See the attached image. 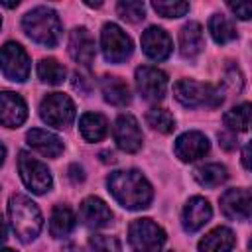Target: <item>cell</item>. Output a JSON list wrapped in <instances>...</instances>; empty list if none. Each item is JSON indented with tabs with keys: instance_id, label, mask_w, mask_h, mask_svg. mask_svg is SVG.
<instances>
[{
	"instance_id": "obj_1",
	"label": "cell",
	"mask_w": 252,
	"mask_h": 252,
	"mask_svg": "<svg viewBox=\"0 0 252 252\" xmlns=\"http://www.w3.org/2000/svg\"><path fill=\"white\" fill-rule=\"evenodd\" d=\"M108 191L112 197L124 207V209H146L152 203L154 191L148 179L138 169H126V171H112L106 179Z\"/></svg>"
},
{
	"instance_id": "obj_2",
	"label": "cell",
	"mask_w": 252,
	"mask_h": 252,
	"mask_svg": "<svg viewBox=\"0 0 252 252\" xmlns=\"http://www.w3.org/2000/svg\"><path fill=\"white\" fill-rule=\"evenodd\" d=\"M8 217L12 222V228L16 232V236L22 242H30L33 240L39 230H41V213L37 209V205L26 197V195H12L10 203H8Z\"/></svg>"
},
{
	"instance_id": "obj_3",
	"label": "cell",
	"mask_w": 252,
	"mask_h": 252,
	"mask_svg": "<svg viewBox=\"0 0 252 252\" xmlns=\"http://www.w3.org/2000/svg\"><path fill=\"white\" fill-rule=\"evenodd\" d=\"M24 32L35 41L45 47H55L61 37V22L55 10L47 6H37L30 10L22 20Z\"/></svg>"
},
{
	"instance_id": "obj_4",
	"label": "cell",
	"mask_w": 252,
	"mask_h": 252,
	"mask_svg": "<svg viewBox=\"0 0 252 252\" xmlns=\"http://www.w3.org/2000/svg\"><path fill=\"white\" fill-rule=\"evenodd\" d=\"M173 94L187 108H197V106L217 108L224 100L222 91L219 87H215L211 83H199L195 79H181V81H177L173 85Z\"/></svg>"
},
{
	"instance_id": "obj_5",
	"label": "cell",
	"mask_w": 252,
	"mask_h": 252,
	"mask_svg": "<svg viewBox=\"0 0 252 252\" xmlns=\"http://www.w3.org/2000/svg\"><path fill=\"white\" fill-rule=\"evenodd\" d=\"M128 240L134 252H159L165 232L152 219H136L128 226Z\"/></svg>"
},
{
	"instance_id": "obj_6",
	"label": "cell",
	"mask_w": 252,
	"mask_h": 252,
	"mask_svg": "<svg viewBox=\"0 0 252 252\" xmlns=\"http://www.w3.org/2000/svg\"><path fill=\"white\" fill-rule=\"evenodd\" d=\"M39 116L53 128H67L75 120V102L63 93H49L39 104Z\"/></svg>"
},
{
	"instance_id": "obj_7",
	"label": "cell",
	"mask_w": 252,
	"mask_h": 252,
	"mask_svg": "<svg viewBox=\"0 0 252 252\" xmlns=\"http://www.w3.org/2000/svg\"><path fill=\"white\" fill-rule=\"evenodd\" d=\"M100 47L110 63H122L132 55V39L126 35V32L116 24H104L100 32Z\"/></svg>"
},
{
	"instance_id": "obj_8",
	"label": "cell",
	"mask_w": 252,
	"mask_h": 252,
	"mask_svg": "<svg viewBox=\"0 0 252 252\" xmlns=\"http://www.w3.org/2000/svg\"><path fill=\"white\" fill-rule=\"evenodd\" d=\"M18 169H20V177L26 183V187L37 195L45 193L51 189V173L47 169L45 163H41L39 159L32 158L28 152H20L18 156Z\"/></svg>"
},
{
	"instance_id": "obj_9",
	"label": "cell",
	"mask_w": 252,
	"mask_h": 252,
	"mask_svg": "<svg viewBox=\"0 0 252 252\" xmlns=\"http://www.w3.org/2000/svg\"><path fill=\"white\" fill-rule=\"evenodd\" d=\"M0 67H2V73L10 81L24 83L30 77V57H28L26 49L16 41H8L2 45Z\"/></svg>"
},
{
	"instance_id": "obj_10",
	"label": "cell",
	"mask_w": 252,
	"mask_h": 252,
	"mask_svg": "<svg viewBox=\"0 0 252 252\" xmlns=\"http://www.w3.org/2000/svg\"><path fill=\"white\" fill-rule=\"evenodd\" d=\"M136 89L146 100H161L167 89V75L152 65L136 69Z\"/></svg>"
},
{
	"instance_id": "obj_11",
	"label": "cell",
	"mask_w": 252,
	"mask_h": 252,
	"mask_svg": "<svg viewBox=\"0 0 252 252\" xmlns=\"http://www.w3.org/2000/svg\"><path fill=\"white\" fill-rule=\"evenodd\" d=\"M114 142L122 152L134 154L142 148V130L132 114H120L114 122Z\"/></svg>"
},
{
	"instance_id": "obj_12",
	"label": "cell",
	"mask_w": 252,
	"mask_h": 252,
	"mask_svg": "<svg viewBox=\"0 0 252 252\" xmlns=\"http://www.w3.org/2000/svg\"><path fill=\"white\" fill-rule=\"evenodd\" d=\"M142 49L144 53L154 61H163L173 51V41L169 33L158 26H150L142 33Z\"/></svg>"
},
{
	"instance_id": "obj_13",
	"label": "cell",
	"mask_w": 252,
	"mask_h": 252,
	"mask_svg": "<svg viewBox=\"0 0 252 252\" xmlns=\"http://www.w3.org/2000/svg\"><path fill=\"white\" fill-rule=\"evenodd\" d=\"M28 118V106L16 93H0V124L6 128H18Z\"/></svg>"
},
{
	"instance_id": "obj_14",
	"label": "cell",
	"mask_w": 252,
	"mask_h": 252,
	"mask_svg": "<svg viewBox=\"0 0 252 252\" xmlns=\"http://www.w3.org/2000/svg\"><path fill=\"white\" fill-rule=\"evenodd\" d=\"M250 191L248 189H228L220 197V211L226 219L248 220L250 219Z\"/></svg>"
},
{
	"instance_id": "obj_15",
	"label": "cell",
	"mask_w": 252,
	"mask_h": 252,
	"mask_svg": "<svg viewBox=\"0 0 252 252\" xmlns=\"http://www.w3.org/2000/svg\"><path fill=\"white\" fill-rule=\"evenodd\" d=\"M211 144L209 138L197 130L193 132H185L175 140V154L181 161H195L205 158V154L209 152Z\"/></svg>"
},
{
	"instance_id": "obj_16",
	"label": "cell",
	"mask_w": 252,
	"mask_h": 252,
	"mask_svg": "<svg viewBox=\"0 0 252 252\" xmlns=\"http://www.w3.org/2000/svg\"><path fill=\"white\" fill-rule=\"evenodd\" d=\"M69 55L81 63V65H91L94 55H96V45L94 37L89 33L87 28H75L69 35Z\"/></svg>"
},
{
	"instance_id": "obj_17",
	"label": "cell",
	"mask_w": 252,
	"mask_h": 252,
	"mask_svg": "<svg viewBox=\"0 0 252 252\" xmlns=\"http://www.w3.org/2000/svg\"><path fill=\"white\" fill-rule=\"evenodd\" d=\"M79 217L85 226L89 228H100L106 226L112 220V211L108 205L98 197H87L79 207Z\"/></svg>"
},
{
	"instance_id": "obj_18",
	"label": "cell",
	"mask_w": 252,
	"mask_h": 252,
	"mask_svg": "<svg viewBox=\"0 0 252 252\" xmlns=\"http://www.w3.org/2000/svg\"><path fill=\"white\" fill-rule=\"evenodd\" d=\"M211 215H213V211H211L209 201L203 197H193L183 207V215H181L183 228L187 232H195L211 220Z\"/></svg>"
},
{
	"instance_id": "obj_19",
	"label": "cell",
	"mask_w": 252,
	"mask_h": 252,
	"mask_svg": "<svg viewBox=\"0 0 252 252\" xmlns=\"http://www.w3.org/2000/svg\"><path fill=\"white\" fill-rule=\"evenodd\" d=\"M26 140H28L30 148H33L37 154H41L45 158H57L63 152V142L55 134L41 130V128H32L26 134Z\"/></svg>"
},
{
	"instance_id": "obj_20",
	"label": "cell",
	"mask_w": 252,
	"mask_h": 252,
	"mask_svg": "<svg viewBox=\"0 0 252 252\" xmlns=\"http://www.w3.org/2000/svg\"><path fill=\"white\" fill-rule=\"evenodd\" d=\"M205 47L203 28L197 22H189L179 32V51L185 59H195Z\"/></svg>"
},
{
	"instance_id": "obj_21",
	"label": "cell",
	"mask_w": 252,
	"mask_h": 252,
	"mask_svg": "<svg viewBox=\"0 0 252 252\" xmlns=\"http://www.w3.org/2000/svg\"><path fill=\"white\" fill-rule=\"evenodd\" d=\"M234 232L226 226H217L199 242V252H230L234 246Z\"/></svg>"
},
{
	"instance_id": "obj_22",
	"label": "cell",
	"mask_w": 252,
	"mask_h": 252,
	"mask_svg": "<svg viewBox=\"0 0 252 252\" xmlns=\"http://www.w3.org/2000/svg\"><path fill=\"white\" fill-rule=\"evenodd\" d=\"M100 89H102L104 100L108 104H114V106H126L132 98L130 96V87L126 85V81H122L120 77H114V75L102 77Z\"/></svg>"
},
{
	"instance_id": "obj_23",
	"label": "cell",
	"mask_w": 252,
	"mask_h": 252,
	"mask_svg": "<svg viewBox=\"0 0 252 252\" xmlns=\"http://www.w3.org/2000/svg\"><path fill=\"white\" fill-rule=\"evenodd\" d=\"M79 130L87 142H100L108 132V122L98 112H85L79 120Z\"/></svg>"
},
{
	"instance_id": "obj_24",
	"label": "cell",
	"mask_w": 252,
	"mask_h": 252,
	"mask_svg": "<svg viewBox=\"0 0 252 252\" xmlns=\"http://www.w3.org/2000/svg\"><path fill=\"white\" fill-rule=\"evenodd\" d=\"M75 228V215L67 205H55L49 220V230L53 238H65Z\"/></svg>"
},
{
	"instance_id": "obj_25",
	"label": "cell",
	"mask_w": 252,
	"mask_h": 252,
	"mask_svg": "<svg viewBox=\"0 0 252 252\" xmlns=\"http://www.w3.org/2000/svg\"><path fill=\"white\" fill-rule=\"evenodd\" d=\"M193 175H195L197 183L203 185V187H217V185L224 183L226 177H228L226 167L220 165V163H205V165L197 167Z\"/></svg>"
},
{
	"instance_id": "obj_26",
	"label": "cell",
	"mask_w": 252,
	"mask_h": 252,
	"mask_svg": "<svg viewBox=\"0 0 252 252\" xmlns=\"http://www.w3.org/2000/svg\"><path fill=\"white\" fill-rule=\"evenodd\" d=\"M209 32L213 35V39L217 43H228L236 37V28L234 24L222 16V14H213L211 20H209Z\"/></svg>"
},
{
	"instance_id": "obj_27",
	"label": "cell",
	"mask_w": 252,
	"mask_h": 252,
	"mask_svg": "<svg viewBox=\"0 0 252 252\" xmlns=\"http://www.w3.org/2000/svg\"><path fill=\"white\" fill-rule=\"evenodd\" d=\"M224 124L228 126L230 132H246L248 124H250V104L242 102L234 108H230L224 116H222Z\"/></svg>"
},
{
	"instance_id": "obj_28",
	"label": "cell",
	"mask_w": 252,
	"mask_h": 252,
	"mask_svg": "<svg viewBox=\"0 0 252 252\" xmlns=\"http://www.w3.org/2000/svg\"><path fill=\"white\" fill-rule=\"evenodd\" d=\"M37 75L43 83L59 85L65 79V67L57 59H41L37 63Z\"/></svg>"
},
{
	"instance_id": "obj_29",
	"label": "cell",
	"mask_w": 252,
	"mask_h": 252,
	"mask_svg": "<svg viewBox=\"0 0 252 252\" xmlns=\"http://www.w3.org/2000/svg\"><path fill=\"white\" fill-rule=\"evenodd\" d=\"M146 122H148L154 130H158V132H161V134H169V132H173V128H175V118H173L171 112L165 110V108H152V110H148Z\"/></svg>"
},
{
	"instance_id": "obj_30",
	"label": "cell",
	"mask_w": 252,
	"mask_h": 252,
	"mask_svg": "<svg viewBox=\"0 0 252 252\" xmlns=\"http://www.w3.org/2000/svg\"><path fill=\"white\" fill-rule=\"evenodd\" d=\"M152 8L163 16V18H181L189 12V2H179V0H156L152 2Z\"/></svg>"
},
{
	"instance_id": "obj_31",
	"label": "cell",
	"mask_w": 252,
	"mask_h": 252,
	"mask_svg": "<svg viewBox=\"0 0 252 252\" xmlns=\"http://www.w3.org/2000/svg\"><path fill=\"white\" fill-rule=\"evenodd\" d=\"M116 10H118L120 18L130 24L142 22L146 16V6H144V2H138V0H122V2H118Z\"/></svg>"
},
{
	"instance_id": "obj_32",
	"label": "cell",
	"mask_w": 252,
	"mask_h": 252,
	"mask_svg": "<svg viewBox=\"0 0 252 252\" xmlns=\"http://www.w3.org/2000/svg\"><path fill=\"white\" fill-rule=\"evenodd\" d=\"M89 246L93 252H120V240L108 234H94L89 238Z\"/></svg>"
},
{
	"instance_id": "obj_33",
	"label": "cell",
	"mask_w": 252,
	"mask_h": 252,
	"mask_svg": "<svg viewBox=\"0 0 252 252\" xmlns=\"http://www.w3.org/2000/svg\"><path fill=\"white\" fill-rule=\"evenodd\" d=\"M224 85H228L232 91L240 93L242 87H244V79H242V73L236 65H228L226 71H224Z\"/></svg>"
},
{
	"instance_id": "obj_34",
	"label": "cell",
	"mask_w": 252,
	"mask_h": 252,
	"mask_svg": "<svg viewBox=\"0 0 252 252\" xmlns=\"http://www.w3.org/2000/svg\"><path fill=\"white\" fill-rule=\"evenodd\" d=\"M71 85H73L75 91L87 94V93L91 91V87H93V81H91V77H89L85 71H75V73H73V81H71Z\"/></svg>"
},
{
	"instance_id": "obj_35",
	"label": "cell",
	"mask_w": 252,
	"mask_h": 252,
	"mask_svg": "<svg viewBox=\"0 0 252 252\" xmlns=\"http://www.w3.org/2000/svg\"><path fill=\"white\" fill-rule=\"evenodd\" d=\"M228 8L234 12V16H238L240 20H250V16H252V4L250 2H230L228 4Z\"/></svg>"
},
{
	"instance_id": "obj_36",
	"label": "cell",
	"mask_w": 252,
	"mask_h": 252,
	"mask_svg": "<svg viewBox=\"0 0 252 252\" xmlns=\"http://www.w3.org/2000/svg\"><path fill=\"white\" fill-rule=\"evenodd\" d=\"M219 144L224 150H234L238 142H236V136L232 132H219Z\"/></svg>"
},
{
	"instance_id": "obj_37",
	"label": "cell",
	"mask_w": 252,
	"mask_h": 252,
	"mask_svg": "<svg viewBox=\"0 0 252 252\" xmlns=\"http://www.w3.org/2000/svg\"><path fill=\"white\" fill-rule=\"evenodd\" d=\"M69 177H71V181H73V183H81V181L85 179V169H83L81 165L73 163V165L69 167Z\"/></svg>"
},
{
	"instance_id": "obj_38",
	"label": "cell",
	"mask_w": 252,
	"mask_h": 252,
	"mask_svg": "<svg viewBox=\"0 0 252 252\" xmlns=\"http://www.w3.org/2000/svg\"><path fill=\"white\" fill-rule=\"evenodd\" d=\"M100 159H102L104 163H114V161H116L114 156H112V152H100Z\"/></svg>"
},
{
	"instance_id": "obj_39",
	"label": "cell",
	"mask_w": 252,
	"mask_h": 252,
	"mask_svg": "<svg viewBox=\"0 0 252 252\" xmlns=\"http://www.w3.org/2000/svg\"><path fill=\"white\" fill-rule=\"evenodd\" d=\"M4 240H6V222L0 215V242H4Z\"/></svg>"
},
{
	"instance_id": "obj_40",
	"label": "cell",
	"mask_w": 252,
	"mask_h": 252,
	"mask_svg": "<svg viewBox=\"0 0 252 252\" xmlns=\"http://www.w3.org/2000/svg\"><path fill=\"white\" fill-rule=\"evenodd\" d=\"M242 163H244L246 169H250V163H248V144H246L244 150H242Z\"/></svg>"
},
{
	"instance_id": "obj_41",
	"label": "cell",
	"mask_w": 252,
	"mask_h": 252,
	"mask_svg": "<svg viewBox=\"0 0 252 252\" xmlns=\"http://www.w3.org/2000/svg\"><path fill=\"white\" fill-rule=\"evenodd\" d=\"M63 252H83V250H81L77 244H67V246L63 248Z\"/></svg>"
},
{
	"instance_id": "obj_42",
	"label": "cell",
	"mask_w": 252,
	"mask_h": 252,
	"mask_svg": "<svg viewBox=\"0 0 252 252\" xmlns=\"http://www.w3.org/2000/svg\"><path fill=\"white\" fill-rule=\"evenodd\" d=\"M4 158H6V148L0 144V165L4 163Z\"/></svg>"
},
{
	"instance_id": "obj_43",
	"label": "cell",
	"mask_w": 252,
	"mask_h": 252,
	"mask_svg": "<svg viewBox=\"0 0 252 252\" xmlns=\"http://www.w3.org/2000/svg\"><path fill=\"white\" fill-rule=\"evenodd\" d=\"M0 252H14V250H10V248H0Z\"/></svg>"
},
{
	"instance_id": "obj_44",
	"label": "cell",
	"mask_w": 252,
	"mask_h": 252,
	"mask_svg": "<svg viewBox=\"0 0 252 252\" xmlns=\"http://www.w3.org/2000/svg\"><path fill=\"white\" fill-rule=\"evenodd\" d=\"M0 26H2V18H0Z\"/></svg>"
},
{
	"instance_id": "obj_45",
	"label": "cell",
	"mask_w": 252,
	"mask_h": 252,
	"mask_svg": "<svg viewBox=\"0 0 252 252\" xmlns=\"http://www.w3.org/2000/svg\"><path fill=\"white\" fill-rule=\"evenodd\" d=\"M169 252H171V250H169Z\"/></svg>"
}]
</instances>
